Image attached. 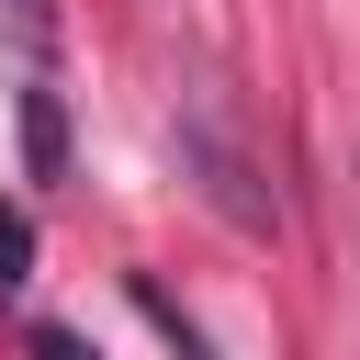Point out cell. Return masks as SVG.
Returning <instances> with one entry per match:
<instances>
[{"instance_id":"cell-1","label":"cell","mask_w":360,"mask_h":360,"mask_svg":"<svg viewBox=\"0 0 360 360\" xmlns=\"http://www.w3.org/2000/svg\"><path fill=\"white\" fill-rule=\"evenodd\" d=\"M22 281H34V214L0 202V292H22Z\"/></svg>"},{"instance_id":"cell-2","label":"cell","mask_w":360,"mask_h":360,"mask_svg":"<svg viewBox=\"0 0 360 360\" xmlns=\"http://www.w3.org/2000/svg\"><path fill=\"white\" fill-rule=\"evenodd\" d=\"M34 360H90V338L79 326H34Z\"/></svg>"}]
</instances>
